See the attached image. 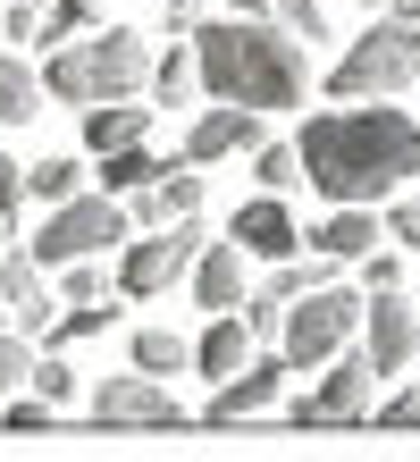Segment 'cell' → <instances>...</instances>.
Returning a JSON list of instances; mask_svg holds the SVG:
<instances>
[{"label":"cell","instance_id":"1","mask_svg":"<svg viewBox=\"0 0 420 462\" xmlns=\"http://www.w3.org/2000/svg\"><path fill=\"white\" fill-rule=\"evenodd\" d=\"M294 152H303V177H312L328 202H387V194H404L420 177V126L404 110H378V101L370 110L303 118Z\"/></svg>","mask_w":420,"mask_h":462},{"label":"cell","instance_id":"2","mask_svg":"<svg viewBox=\"0 0 420 462\" xmlns=\"http://www.w3.org/2000/svg\"><path fill=\"white\" fill-rule=\"evenodd\" d=\"M303 34H286L277 17H210L193 25V60H202L210 101H244V110H286L303 101Z\"/></svg>","mask_w":420,"mask_h":462},{"label":"cell","instance_id":"3","mask_svg":"<svg viewBox=\"0 0 420 462\" xmlns=\"http://www.w3.org/2000/svg\"><path fill=\"white\" fill-rule=\"evenodd\" d=\"M152 85V51L144 34H126V25H101V34L84 42H60L42 68V93L51 101H76V110H93V101H135Z\"/></svg>","mask_w":420,"mask_h":462},{"label":"cell","instance_id":"4","mask_svg":"<svg viewBox=\"0 0 420 462\" xmlns=\"http://www.w3.org/2000/svg\"><path fill=\"white\" fill-rule=\"evenodd\" d=\"M404 85H420V25H412V9H378V25L353 34L345 60L328 68V93L336 101H378V93H404Z\"/></svg>","mask_w":420,"mask_h":462},{"label":"cell","instance_id":"5","mask_svg":"<svg viewBox=\"0 0 420 462\" xmlns=\"http://www.w3.org/2000/svg\"><path fill=\"white\" fill-rule=\"evenodd\" d=\"M361 294H345V286H312V294H294L286 303V362L294 370H320V362H336V353H345L353 337H361Z\"/></svg>","mask_w":420,"mask_h":462},{"label":"cell","instance_id":"6","mask_svg":"<svg viewBox=\"0 0 420 462\" xmlns=\"http://www.w3.org/2000/svg\"><path fill=\"white\" fill-rule=\"evenodd\" d=\"M202 244H210V236H202V210L168 219V236H135L126 261H118V294H126V303H152V294H168L193 261H202Z\"/></svg>","mask_w":420,"mask_h":462},{"label":"cell","instance_id":"7","mask_svg":"<svg viewBox=\"0 0 420 462\" xmlns=\"http://www.w3.org/2000/svg\"><path fill=\"white\" fill-rule=\"evenodd\" d=\"M118 236H135L126 202H109V194H68L60 210H51V227L34 236V261L60 269V261H84V253H109Z\"/></svg>","mask_w":420,"mask_h":462},{"label":"cell","instance_id":"8","mask_svg":"<svg viewBox=\"0 0 420 462\" xmlns=\"http://www.w3.org/2000/svg\"><path fill=\"white\" fill-rule=\"evenodd\" d=\"M370 387H378L370 345H345V353H336V370L320 378L312 395H294L286 412H294L303 429H345V420H370Z\"/></svg>","mask_w":420,"mask_h":462},{"label":"cell","instance_id":"9","mask_svg":"<svg viewBox=\"0 0 420 462\" xmlns=\"http://www.w3.org/2000/svg\"><path fill=\"white\" fill-rule=\"evenodd\" d=\"M93 420H109V429H177L185 412H177V395H168V378L126 370V378H101L93 387Z\"/></svg>","mask_w":420,"mask_h":462},{"label":"cell","instance_id":"10","mask_svg":"<svg viewBox=\"0 0 420 462\" xmlns=\"http://www.w3.org/2000/svg\"><path fill=\"white\" fill-rule=\"evenodd\" d=\"M361 345H370L378 378H387V370H412V353H420V311L404 303V286H387L378 303L361 311Z\"/></svg>","mask_w":420,"mask_h":462},{"label":"cell","instance_id":"11","mask_svg":"<svg viewBox=\"0 0 420 462\" xmlns=\"http://www.w3.org/2000/svg\"><path fill=\"white\" fill-rule=\"evenodd\" d=\"M0 303H9L17 328H51V319H60V294L42 286L34 244H9V253H0Z\"/></svg>","mask_w":420,"mask_h":462},{"label":"cell","instance_id":"12","mask_svg":"<svg viewBox=\"0 0 420 462\" xmlns=\"http://www.w3.org/2000/svg\"><path fill=\"white\" fill-rule=\"evenodd\" d=\"M286 353L277 362H244L236 378H219V395H210V420L228 429V420H252V412H269V403H286Z\"/></svg>","mask_w":420,"mask_h":462},{"label":"cell","instance_id":"13","mask_svg":"<svg viewBox=\"0 0 420 462\" xmlns=\"http://www.w3.org/2000/svg\"><path fill=\"white\" fill-rule=\"evenodd\" d=\"M261 143V110H244V101H219V110H202L193 118V134H185V160H236V152H252Z\"/></svg>","mask_w":420,"mask_h":462},{"label":"cell","instance_id":"14","mask_svg":"<svg viewBox=\"0 0 420 462\" xmlns=\"http://www.w3.org/2000/svg\"><path fill=\"white\" fill-rule=\"evenodd\" d=\"M236 244H244L252 261H286V253H303V227H294V210L277 202V194H261V202L236 210Z\"/></svg>","mask_w":420,"mask_h":462},{"label":"cell","instance_id":"15","mask_svg":"<svg viewBox=\"0 0 420 462\" xmlns=\"http://www.w3.org/2000/svg\"><path fill=\"white\" fill-rule=\"evenodd\" d=\"M193 303L202 311H236L244 303V244H202V261H193Z\"/></svg>","mask_w":420,"mask_h":462},{"label":"cell","instance_id":"16","mask_svg":"<svg viewBox=\"0 0 420 462\" xmlns=\"http://www.w3.org/2000/svg\"><path fill=\"white\" fill-rule=\"evenodd\" d=\"M152 134V110L144 101H93V110H84V152H118V143H144Z\"/></svg>","mask_w":420,"mask_h":462},{"label":"cell","instance_id":"17","mask_svg":"<svg viewBox=\"0 0 420 462\" xmlns=\"http://www.w3.org/2000/svg\"><path fill=\"white\" fill-rule=\"evenodd\" d=\"M378 236H387V219H370V202H336V219L312 227V244H320V253H336V261H361Z\"/></svg>","mask_w":420,"mask_h":462},{"label":"cell","instance_id":"18","mask_svg":"<svg viewBox=\"0 0 420 462\" xmlns=\"http://www.w3.org/2000/svg\"><path fill=\"white\" fill-rule=\"evenodd\" d=\"M193 362H202L210 378H236V370L252 362V319H236V311H210V328H202V345H193Z\"/></svg>","mask_w":420,"mask_h":462},{"label":"cell","instance_id":"19","mask_svg":"<svg viewBox=\"0 0 420 462\" xmlns=\"http://www.w3.org/2000/svg\"><path fill=\"white\" fill-rule=\"evenodd\" d=\"M168 169L144 152V143H118V152H101V194H144V185H160Z\"/></svg>","mask_w":420,"mask_h":462},{"label":"cell","instance_id":"20","mask_svg":"<svg viewBox=\"0 0 420 462\" xmlns=\"http://www.w3.org/2000/svg\"><path fill=\"white\" fill-rule=\"evenodd\" d=\"M101 328H118V303H109V294H93V303H68L60 319H51V353H68V345H84V337H101Z\"/></svg>","mask_w":420,"mask_h":462},{"label":"cell","instance_id":"21","mask_svg":"<svg viewBox=\"0 0 420 462\" xmlns=\"http://www.w3.org/2000/svg\"><path fill=\"white\" fill-rule=\"evenodd\" d=\"M34 68L25 60H9V51H0V126H34Z\"/></svg>","mask_w":420,"mask_h":462},{"label":"cell","instance_id":"22","mask_svg":"<svg viewBox=\"0 0 420 462\" xmlns=\"http://www.w3.org/2000/svg\"><path fill=\"white\" fill-rule=\"evenodd\" d=\"M193 362V345L185 337H168V328H135V370H152V378H177Z\"/></svg>","mask_w":420,"mask_h":462},{"label":"cell","instance_id":"23","mask_svg":"<svg viewBox=\"0 0 420 462\" xmlns=\"http://www.w3.org/2000/svg\"><path fill=\"white\" fill-rule=\"evenodd\" d=\"M152 93L168 101V110H177V101H193V93H202V60H193V51H168V60H152Z\"/></svg>","mask_w":420,"mask_h":462},{"label":"cell","instance_id":"24","mask_svg":"<svg viewBox=\"0 0 420 462\" xmlns=\"http://www.w3.org/2000/svg\"><path fill=\"white\" fill-rule=\"evenodd\" d=\"M101 25V0H51L42 9V51H60L68 34H93Z\"/></svg>","mask_w":420,"mask_h":462},{"label":"cell","instance_id":"25","mask_svg":"<svg viewBox=\"0 0 420 462\" xmlns=\"http://www.w3.org/2000/svg\"><path fill=\"white\" fill-rule=\"evenodd\" d=\"M252 177H261L269 194H286V185H303V152L294 143H252Z\"/></svg>","mask_w":420,"mask_h":462},{"label":"cell","instance_id":"26","mask_svg":"<svg viewBox=\"0 0 420 462\" xmlns=\"http://www.w3.org/2000/svg\"><path fill=\"white\" fill-rule=\"evenodd\" d=\"M76 185H84L76 160H34V169H25V194H34V202H68Z\"/></svg>","mask_w":420,"mask_h":462},{"label":"cell","instance_id":"27","mask_svg":"<svg viewBox=\"0 0 420 462\" xmlns=\"http://www.w3.org/2000/svg\"><path fill=\"white\" fill-rule=\"evenodd\" d=\"M185 210H202V160H185L177 177H160V219H185Z\"/></svg>","mask_w":420,"mask_h":462},{"label":"cell","instance_id":"28","mask_svg":"<svg viewBox=\"0 0 420 462\" xmlns=\"http://www.w3.org/2000/svg\"><path fill=\"white\" fill-rule=\"evenodd\" d=\"M17 387H34V345H25V337H9V328H0V403H9Z\"/></svg>","mask_w":420,"mask_h":462},{"label":"cell","instance_id":"29","mask_svg":"<svg viewBox=\"0 0 420 462\" xmlns=\"http://www.w3.org/2000/svg\"><path fill=\"white\" fill-rule=\"evenodd\" d=\"M269 17L286 25V34H303V42H320V34H328V17H320V0H269Z\"/></svg>","mask_w":420,"mask_h":462},{"label":"cell","instance_id":"30","mask_svg":"<svg viewBox=\"0 0 420 462\" xmlns=\"http://www.w3.org/2000/svg\"><path fill=\"white\" fill-rule=\"evenodd\" d=\"M101 253H84V261H60V303H93L101 294V269H93Z\"/></svg>","mask_w":420,"mask_h":462},{"label":"cell","instance_id":"31","mask_svg":"<svg viewBox=\"0 0 420 462\" xmlns=\"http://www.w3.org/2000/svg\"><path fill=\"white\" fill-rule=\"evenodd\" d=\"M34 395L42 403H76V370L60 362V353H42V362H34Z\"/></svg>","mask_w":420,"mask_h":462},{"label":"cell","instance_id":"32","mask_svg":"<svg viewBox=\"0 0 420 462\" xmlns=\"http://www.w3.org/2000/svg\"><path fill=\"white\" fill-rule=\"evenodd\" d=\"M387 236H396L404 253H420V202L412 194H387Z\"/></svg>","mask_w":420,"mask_h":462},{"label":"cell","instance_id":"33","mask_svg":"<svg viewBox=\"0 0 420 462\" xmlns=\"http://www.w3.org/2000/svg\"><path fill=\"white\" fill-rule=\"evenodd\" d=\"M17 202H25V169L0 160V253H9V227H17Z\"/></svg>","mask_w":420,"mask_h":462},{"label":"cell","instance_id":"34","mask_svg":"<svg viewBox=\"0 0 420 462\" xmlns=\"http://www.w3.org/2000/svg\"><path fill=\"white\" fill-rule=\"evenodd\" d=\"M0 412H9V429H34V438H42L60 403H42V395H9V403H0Z\"/></svg>","mask_w":420,"mask_h":462},{"label":"cell","instance_id":"35","mask_svg":"<svg viewBox=\"0 0 420 462\" xmlns=\"http://www.w3.org/2000/svg\"><path fill=\"white\" fill-rule=\"evenodd\" d=\"M361 269H370V294H387V286H404V253H361Z\"/></svg>","mask_w":420,"mask_h":462},{"label":"cell","instance_id":"36","mask_svg":"<svg viewBox=\"0 0 420 462\" xmlns=\"http://www.w3.org/2000/svg\"><path fill=\"white\" fill-rule=\"evenodd\" d=\"M378 420L387 429H420V387H396V395L378 403Z\"/></svg>","mask_w":420,"mask_h":462},{"label":"cell","instance_id":"37","mask_svg":"<svg viewBox=\"0 0 420 462\" xmlns=\"http://www.w3.org/2000/svg\"><path fill=\"white\" fill-rule=\"evenodd\" d=\"M9 34H17V42H34V51H42V17H34V0H17V9H9Z\"/></svg>","mask_w":420,"mask_h":462},{"label":"cell","instance_id":"38","mask_svg":"<svg viewBox=\"0 0 420 462\" xmlns=\"http://www.w3.org/2000/svg\"><path fill=\"white\" fill-rule=\"evenodd\" d=\"M202 25V0H168V34H193Z\"/></svg>","mask_w":420,"mask_h":462},{"label":"cell","instance_id":"39","mask_svg":"<svg viewBox=\"0 0 420 462\" xmlns=\"http://www.w3.org/2000/svg\"><path fill=\"white\" fill-rule=\"evenodd\" d=\"M228 9H236V17H269V0H228Z\"/></svg>","mask_w":420,"mask_h":462},{"label":"cell","instance_id":"40","mask_svg":"<svg viewBox=\"0 0 420 462\" xmlns=\"http://www.w3.org/2000/svg\"><path fill=\"white\" fill-rule=\"evenodd\" d=\"M361 9H420V0H361Z\"/></svg>","mask_w":420,"mask_h":462},{"label":"cell","instance_id":"41","mask_svg":"<svg viewBox=\"0 0 420 462\" xmlns=\"http://www.w3.org/2000/svg\"><path fill=\"white\" fill-rule=\"evenodd\" d=\"M0 328H9V303H0Z\"/></svg>","mask_w":420,"mask_h":462},{"label":"cell","instance_id":"42","mask_svg":"<svg viewBox=\"0 0 420 462\" xmlns=\"http://www.w3.org/2000/svg\"><path fill=\"white\" fill-rule=\"evenodd\" d=\"M412 202H420V177H412Z\"/></svg>","mask_w":420,"mask_h":462},{"label":"cell","instance_id":"43","mask_svg":"<svg viewBox=\"0 0 420 462\" xmlns=\"http://www.w3.org/2000/svg\"><path fill=\"white\" fill-rule=\"evenodd\" d=\"M34 9H51V0H34Z\"/></svg>","mask_w":420,"mask_h":462}]
</instances>
